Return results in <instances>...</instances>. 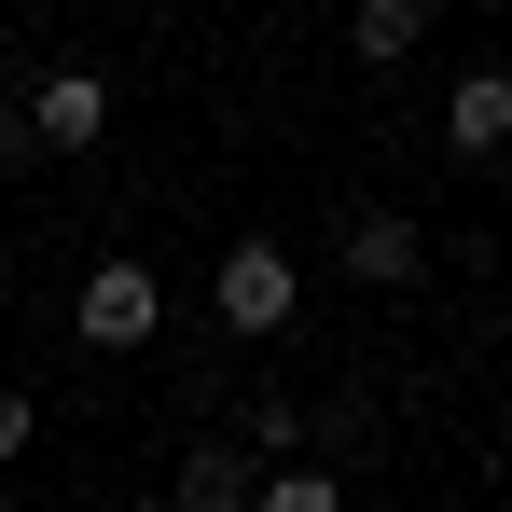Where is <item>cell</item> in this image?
<instances>
[{
  "label": "cell",
  "instance_id": "3957f363",
  "mask_svg": "<svg viewBox=\"0 0 512 512\" xmlns=\"http://www.w3.org/2000/svg\"><path fill=\"white\" fill-rule=\"evenodd\" d=\"M14 125H28V153H97V139H111V84H97V70H42Z\"/></svg>",
  "mask_w": 512,
  "mask_h": 512
},
{
  "label": "cell",
  "instance_id": "7a4b0ae2",
  "mask_svg": "<svg viewBox=\"0 0 512 512\" xmlns=\"http://www.w3.org/2000/svg\"><path fill=\"white\" fill-rule=\"evenodd\" d=\"M70 333L97 346V360H139V346L167 333V277L139 250H111V263H84V291H70Z\"/></svg>",
  "mask_w": 512,
  "mask_h": 512
},
{
  "label": "cell",
  "instance_id": "52a82bcc",
  "mask_svg": "<svg viewBox=\"0 0 512 512\" xmlns=\"http://www.w3.org/2000/svg\"><path fill=\"white\" fill-rule=\"evenodd\" d=\"M429 28H443V0H360V14H346V56H360V70H402Z\"/></svg>",
  "mask_w": 512,
  "mask_h": 512
},
{
  "label": "cell",
  "instance_id": "277c9868",
  "mask_svg": "<svg viewBox=\"0 0 512 512\" xmlns=\"http://www.w3.org/2000/svg\"><path fill=\"white\" fill-rule=\"evenodd\" d=\"M443 153H457V167H499V153H512V70H499V56L457 70V97H443Z\"/></svg>",
  "mask_w": 512,
  "mask_h": 512
},
{
  "label": "cell",
  "instance_id": "30bf717a",
  "mask_svg": "<svg viewBox=\"0 0 512 512\" xmlns=\"http://www.w3.org/2000/svg\"><path fill=\"white\" fill-rule=\"evenodd\" d=\"M14 153H28V125H14V111H0V167H14Z\"/></svg>",
  "mask_w": 512,
  "mask_h": 512
},
{
  "label": "cell",
  "instance_id": "6da1fadb",
  "mask_svg": "<svg viewBox=\"0 0 512 512\" xmlns=\"http://www.w3.org/2000/svg\"><path fill=\"white\" fill-rule=\"evenodd\" d=\"M208 319H222V333H291V319H305V263H291V236H236V250L208 263Z\"/></svg>",
  "mask_w": 512,
  "mask_h": 512
},
{
  "label": "cell",
  "instance_id": "ba28073f",
  "mask_svg": "<svg viewBox=\"0 0 512 512\" xmlns=\"http://www.w3.org/2000/svg\"><path fill=\"white\" fill-rule=\"evenodd\" d=\"M250 512H346V485L319 471V457H277V471L250 485Z\"/></svg>",
  "mask_w": 512,
  "mask_h": 512
},
{
  "label": "cell",
  "instance_id": "9c48e42d",
  "mask_svg": "<svg viewBox=\"0 0 512 512\" xmlns=\"http://www.w3.org/2000/svg\"><path fill=\"white\" fill-rule=\"evenodd\" d=\"M28 443H42V402H28V388H0V471H14Z\"/></svg>",
  "mask_w": 512,
  "mask_h": 512
},
{
  "label": "cell",
  "instance_id": "8992f818",
  "mask_svg": "<svg viewBox=\"0 0 512 512\" xmlns=\"http://www.w3.org/2000/svg\"><path fill=\"white\" fill-rule=\"evenodd\" d=\"M250 485H263L250 443H180V471H167V499H180V512H250Z\"/></svg>",
  "mask_w": 512,
  "mask_h": 512
},
{
  "label": "cell",
  "instance_id": "5b68a950",
  "mask_svg": "<svg viewBox=\"0 0 512 512\" xmlns=\"http://www.w3.org/2000/svg\"><path fill=\"white\" fill-rule=\"evenodd\" d=\"M416 263H429L416 208H360V222H346V277H360V291H416Z\"/></svg>",
  "mask_w": 512,
  "mask_h": 512
}]
</instances>
